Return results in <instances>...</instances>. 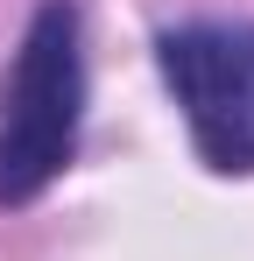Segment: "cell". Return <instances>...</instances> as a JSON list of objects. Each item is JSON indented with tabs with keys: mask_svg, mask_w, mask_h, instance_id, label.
<instances>
[{
	"mask_svg": "<svg viewBox=\"0 0 254 261\" xmlns=\"http://www.w3.org/2000/svg\"><path fill=\"white\" fill-rule=\"evenodd\" d=\"M78 113H85L78 7L42 0L0 85V205H29L64 176L78 148Z\"/></svg>",
	"mask_w": 254,
	"mask_h": 261,
	"instance_id": "obj_1",
	"label": "cell"
},
{
	"mask_svg": "<svg viewBox=\"0 0 254 261\" xmlns=\"http://www.w3.org/2000/svg\"><path fill=\"white\" fill-rule=\"evenodd\" d=\"M156 57L191 120L198 155L212 170H254V29L191 21V29H169Z\"/></svg>",
	"mask_w": 254,
	"mask_h": 261,
	"instance_id": "obj_2",
	"label": "cell"
}]
</instances>
